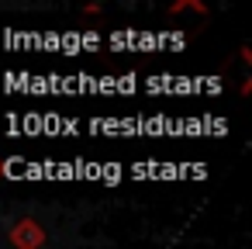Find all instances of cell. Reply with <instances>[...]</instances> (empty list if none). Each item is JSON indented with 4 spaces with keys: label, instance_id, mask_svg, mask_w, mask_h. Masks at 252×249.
Instances as JSON below:
<instances>
[{
    "label": "cell",
    "instance_id": "6da1fadb",
    "mask_svg": "<svg viewBox=\"0 0 252 249\" xmlns=\"http://www.w3.org/2000/svg\"><path fill=\"white\" fill-rule=\"evenodd\" d=\"M7 239L14 242V249H42V246H45V228H42L38 221H32V218H21V221L11 228Z\"/></svg>",
    "mask_w": 252,
    "mask_h": 249
}]
</instances>
